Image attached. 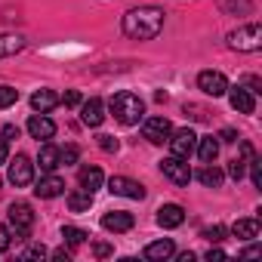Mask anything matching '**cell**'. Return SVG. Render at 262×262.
Listing matches in <instances>:
<instances>
[{
	"mask_svg": "<svg viewBox=\"0 0 262 262\" xmlns=\"http://www.w3.org/2000/svg\"><path fill=\"white\" fill-rule=\"evenodd\" d=\"M86 237H90V234H86L83 228H74V225H65V228H62V241H65L68 247H80V244H86Z\"/></svg>",
	"mask_w": 262,
	"mask_h": 262,
	"instance_id": "obj_26",
	"label": "cell"
},
{
	"mask_svg": "<svg viewBox=\"0 0 262 262\" xmlns=\"http://www.w3.org/2000/svg\"><path fill=\"white\" fill-rule=\"evenodd\" d=\"M77 179H80V188H83V191H90V194H96V191L102 188V182H105V176H102V170H99V167H83Z\"/></svg>",
	"mask_w": 262,
	"mask_h": 262,
	"instance_id": "obj_18",
	"label": "cell"
},
{
	"mask_svg": "<svg viewBox=\"0 0 262 262\" xmlns=\"http://www.w3.org/2000/svg\"><path fill=\"white\" fill-rule=\"evenodd\" d=\"M10 182H13L16 188H25V185L34 182V164H31L25 155H16V161L10 164Z\"/></svg>",
	"mask_w": 262,
	"mask_h": 262,
	"instance_id": "obj_10",
	"label": "cell"
},
{
	"mask_svg": "<svg viewBox=\"0 0 262 262\" xmlns=\"http://www.w3.org/2000/svg\"><path fill=\"white\" fill-rule=\"evenodd\" d=\"M191 259H194V253H191V250H188V253H179V262H191Z\"/></svg>",
	"mask_w": 262,
	"mask_h": 262,
	"instance_id": "obj_43",
	"label": "cell"
},
{
	"mask_svg": "<svg viewBox=\"0 0 262 262\" xmlns=\"http://www.w3.org/2000/svg\"><path fill=\"white\" fill-rule=\"evenodd\" d=\"M247 167H250V179H253V185H256V188H262V161L253 155Z\"/></svg>",
	"mask_w": 262,
	"mask_h": 262,
	"instance_id": "obj_28",
	"label": "cell"
},
{
	"mask_svg": "<svg viewBox=\"0 0 262 262\" xmlns=\"http://www.w3.org/2000/svg\"><path fill=\"white\" fill-rule=\"evenodd\" d=\"M10 225H13L16 237H28L31 228H34V210H31V204L16 201V204L10 207Z\"/></svg>",
	"mask_w": 262,
	"mask_h": 262,
	"instance_id": "obj_4",
	"label": "cell"
},
{
	"mask_svg": "<svg viewBox=\"0 0 262 262\" xmlns=\"http://www.w3.org/2000/svg\"><path fill=\"white\" fill-rule=\"evenodd\" d=\"M161 170H164V176L173 182V185H188L191 182V167H188V161H182V158H164L161 161Z\"/></svg>",
	"mask_w": 262,
	"mask_h": 262,
	"instance_id": "obj_8",
	"label": "cell"
},
{
	"mask_svg": "<svg viewBox=\"0 0 262 262\" xmlns=\"http://www.w3.org/2000/svg\"><path fill=\"white\" fill-rule=\"evenodd\" d=\"M22 47H25L22 37H16V34H4V37H0V59H4V56H16Z\"/></svg>",
	"mask_w": 262,
	"mask_h": 262,
	"instance_id": "obj_24",
	"label": "cell"
},
{
	"mask_svg": "<svg viewBox=\"0 0 262 262\" xmlns=\"http://www.w3.org/2000/svg\"><path fill=\"white\" fill-rule=\"evenodd\" d=\"M90 204H93V194L83 191V188H77V191L68 194V207H71V213H83V210H90Z\"/></svg>",
	"mask_w": 262,
	"mask_h": 262,
	"instance_id": "obj_23",
	"label": "cell"
},
{
	"mask_svg": "<svg viewBox=\"0 0 262 262\" xmlns=\"http://www.w3.org/2000/svg\"><path fill=\"white\" fill-rule=\"evenodd\" d=\"M228 47L237 50V53H256L262 47V28H259V22H250V25L231 31L228 34Z\"/></svg>",
	"mask_w": 262,
	"mask_h": 262,
	"instance_id": "obj_3",
	"label": "cell"
},
{
	"mask_svg": "<svg viewBox=\"0 0 262 262\" xmlns=\"http://www.w3.org/2000/svg\"><path fill=\"white\" fill-rule=\"evenodd\" d=\"M28 133H31V139H43V142H50L53 136H56V123L47 117V114H31V120H28Z\"/></svg>",
	"mask_w": 262,
	"mask_h": 262,
	"instance_id": "obj_12",
	"label": "cell"
},
{
	"mask_svg": "<svg viewBox=\"0 0 262 262\" xmlns=\"http://www.w3.org/2000/svg\"><path fill=\"white\" fill-rule=\"evenodd\" d=\"M133 225H136V219H133V213H126V210H111V213L102 216V228L105 231H114V234L129 231Z\"/></svg>",
	"mask_w": 262,
	"mask_h": 262,
	"instance_id": "obj_11",
	"label": "cell"
},
{
	"mask_svg": "<svg viewBox=\"0 0 262 262\" xmlns=\"http://www.w3.org/2000/svg\"><path fill=\"white\" fill-rule=\"evenodd\" d=\"M59 102H62L65 108H77V105H80V93H77V90H68V93H65Z\"/></svg>",
	"mask_w": 262,
	"mask_h": 262,
	"instance_id": "obj_30",
	"label": "cell"
},
{
	"mask_svg": "<svg viewBox=\"0 0 262 262\" xmlns=\"http://www.w3.org/2000/svg\"><path fill=\"white\" fill-rule=\"evenodd\" d=\"M198 90H201L204 96L219 99V96H225L228 80H225V74H222V71H201V74H198Z\"/></svg>",
	"mask_w": 262,
	"mask_h": 262,
	"instance_id": "obj_9",
	"label": "cell"
},
{
	"mask_svg": "<svg viewBox=\"0 0 262 262\" xmlns=\"http://www.w3.org/2000/svg\"><path fill=\"white\" fill-rule=\"evenodd\" d=\"M80 120L86 123V126H99L102 120H105V105H102V99H86L83 105H80Z\"/></svg>",
	"mask_w": 262,
	"mask_h": 262,
	"instance_id": "obj_14",
	"label": "cell"
},
{
	"mask_svg": "<svg viewBox=\"0 0 262 262\" xmlns=\"http://www.w3.org/2000/svg\"><path fill=\"white\" fill-rule=\"evenodd\" d=\"M34 194L37 198H43V201H50V198H59V194H65V179H59V176H43L40 182H37V188H34Z\"/></svg>",
	"mask_w": 262,
	"mask_h": 262,
	"instance_id": "obj_16",
	"label": "cell"
},
{
	"mask_svg": "<svg viewBox=\"0 0 262 262\" xmlns=\"http://www.w3.org/2000/svg\"><path fill=\"white\" fill-rule=\"evenodd\" d=\"M99 148L111 155V151H117V139L114 136H99Z\"/></svg>",
	"mask_w": 262,
	"mask_h": 262,
	"instance_id": "obj_33",
	"label": "cell"
},
{
	"mask_svg": "<svg viewBox=\"0 0 262 262\" xmlns=\"http://www.w3.org/2000/svg\"><path fill=\"white\" fill-rule=\"evenodd\" d=\"M225 93H228V102H231L234 111H241V114H253V111H256V99H253L250 90H244V86H228Z\"/></svg>",
	"mask_w": 262,
	"mask_h": 262,
	"instance_id": "obj_13",
	"label": "cell"
},
{
	"mask_svg": "<svg viewBox=\"0 0 262 262\" xmlns=\"http://www.w3.org/2000/svg\"><path fill=\"white\" fill-rule=\"evenodd\" d=\"M204 237L216 244V241H222V237H225V228H222V225H213V228H207V231H204Z\"/></svg>",
	"mask_w": 262,
	"mask_h": 262,
	"instance_id": "obj_34",
	"label": "cell"
},
{
	"mask_svg": "<svg viewBox=\"0 0 262 262\" xmlns=\"http://www.w3.org/2000/svg\"><path fill=\"white\" fill-rule=\"evenodd\" d=\"M198 179H201V182H204L207 188H219L225 176H222V170H216V167H210V164H207V167H204V170L198 173Z\"/></svg>",
	"mask_w": 262,
	"mask_h": 262,
	"instance_id": "obj_25",
	"label": "cell"
},
{
	"mask_svg": "<svg viewBox=\"0 0 262 262\" xmlns=\"http://www.w3.org/2000/svg\"><path fill=\"white\" fill-rule=\"evenodd\" d=\"M59 155H62V164H74L80 151H77V145H68V148H65V151H59Z\"/></svg>",
	"mask_w": 262,
	"mask_h": 262,
	"instance_id": "obj_35",
	"label": "cell"
},
{
	"mask_svg": "<svg viewBox=\"0 0 262 262\" xmlns=\"http://www.w3.org/2000/svg\"><path fill=\"white\" fill-rule=\"evenodd\" d=\"M207 259H210V262H213V259H225V253H222V250H213V247H210V250H207Z\"/></svg>",
	"mask_w": 262,
	"mask_h": 262,
	"instance_id": "obj_42",
	"label": "cell"
},
{
	"mask_svg": "<svg viewBox=\"0 0 262 262\" xmlns=\"http://www.w3.org/2000/svg\"><path fill=\"white\" fill-rule=\"evenodd\" d=\"M59 105V96L53 93V90H37L34 96H31V108L37 111V114H47V111H53Z\"/></svg>",
	"mask_w": 262,
	"mask_h": 262,
	"instance_id": "obj_19",
	"label": "cell"
},
{
	"mask_svg": "<svg viewBox=\"0 0 262 262\" xmlns=\"http://www.w3.org/2000/svg\"><path fill=\"white\" fill-rule=\"evenodd\" d=\"M170 151L176 155V158H182V161H188L191 155H194V148H198V136H194V129H176V133H170Z\"/></svg>",
	"mask_w": 262,
	"mask_h": 262,
	"instance_id": "obj_5",
	"label": "cell"
},
{
	"mask_svg": "<svg viewBox=\"0 0 262 262\" xmlns=\"http://www.w3.org/2000/svg\"><path fill=\"white\" fill-rule=\"evenodd\" d=\"M259 253H262V250H259V247H247V250H244V253H241V256H244V259H253V256H259Z\"/></svg>",
	"mask_w": 262,
	"mask_h": 262,
	"instance_id": "obj_41",
	"label": "cell"
},
{
	"mask_svg": "<svg viewBox=\"0 0 262 262\" xmlns=\"http://www.w3.org/2000/svg\"><path fill=\"white\" fill-rule=\"evenodd\" d=\"M123 34L133 37V40H155L164 31V10L161 7H139V10H129L120 22Z\"/></svg>",
	"mask_w": 262,
	"mask_h": 262,
	"instance_id": "obj_1",
	"label": "cell"
},
{
	"mask_svg": "<svg viewBox=\"0 0 262 262\" xmlns=\"http://www.w3.org/2000/svg\"><path fill=\"white\" fill-rule=\"evenodd\" d=\"M244 90H250V93H253V96H256V93H262V80H259V77H253V74H250V77H244Z\"/></svg>",
	"mask_w": 262,
	"mask_h": 262,
	"instance_id": "obj_32",
	"label": "cell"
},
{
	"mask_svg": "<svg viewBox=\"0 0 262 262\" xmlns=\"http://www.w3.org/2000/svg\"><path fill=\"white\" fill-rule=\"evenodd\" d=\"M10 244H13L10 228H7V225H0V253H7V250H10Z\"/></svg>",
	"mask_w": 262,
	"mask_h": 262,
	"instance_id": "obj_31",
	"label": "cell"
},
{
	"mask_svg": "<svg viewBox=\"0 0 262 262\" xmlns=\"http://www.w3.org/2000/svg\"><path fill=\"white\" fill-rule=\"evenodd\" d=\"M111 114H114V120L117 123H123V126H133V123H139L142 120V114H145V102L136 96V93H117V96H111Z\"/></svg>",
	"mask_w": 262,
	"mask_h": 262,
	"instance_id": "obj_2",
	"label": "cell"
},
{
	"mask_svg": "<svg viewBox=\"0 0 262 262\" xmlns=\"http://www.w3.org/2000/svg\"><path fill=\"white\" fill-rule=\"evenodd\" d=\"M194 151H198V158H201L204 164H213V161L219 158V139H216V136H204V139L198 136V148H194Z\"/></svg>",
	"mask_w": 262,
	"mask_h": 262,
	"instance_id": "obj_20",
	"label": "cell"
},
{
	"mask_svg": "<svg viewBox=\"0 0 262 262\" xmlns=\"http://www.w3.org/2000/svg\"><path fill=\"white\" fill-rule=\"evenodd\" d=\"M4 139H19V126L7 123V126H4Z\"/></svg>",
	"mask_w": 262,
	"mask_h": 262,
	"instance_id": "obj_39",
	"label": "cell"
},
{
	"mask_svg": "<svg viewBox=\"0 0 262 262\" xmlns=\"http://www.w3.org/2000/svg\"><path fill=\"white\" fill-rule=\"evenodd\" d=\"M219 142H237V133H234L231 126H225L222 133H219Z\"/></svg>",
	"mask_w": 262,
	"mask_h": 262,
	"instance_id": "obj_38",
	"label": "cell"
},
{
	"mask_svg": "<svg viewBox=\"0 0 262 262\" xmlns=\"http://www.w3.org/2000/svg\"><path fill=\"white\" fill-rule=\"evenodd\" d=\"M16 102H19V90H13V86H0V111L10 108V105H16Z\"/></svg>",
	"mask_w": 262,
	"mask_h": 262,
	"instance_id": "obj_27",
	"label": "cell"
},
{
	"mask_svg": "<svg viewBox=\"0 0 262 262\" xmlns=\"http://www.w3.org/2000/svg\"><path fill=\"white\" fill-rule=\"evenodd\" d=\"M22 256H25V259H40V256H47V247H43V244H37V247H31V250H25Z\"/></svg>",
	"mask_w": 262,
	"mask_h": 262,
	"instance_id": "obj_37",
	"label": "cell"
},
{
	"mask_svg": "<svg viewBox=\"0 0 262 262\" xmlns=\"http://www.w3.org/2000/svg\"><path fill=\"white\" fill-rule=\"evenodd\" d=\"M173 253H176V247H173V241H170V237H161V241H155V244H148V247H145V259H155V262L170 259Z\"/></svg>",
	"mask_w": 262,
	"mask_h": 262,
	"instance_id": "obj_21",
	"label": "cell"
},
{
	"mask_svg": "<svg viewBox=\"0 0 262 262\" xmlns=\"http://www.w3.org/2000/svg\"><path fill=\"white\" fill-rule=\"evenodd\" d=\"M108 191L120 194V198H129V201H142L145 198V185L136 182V179H126V176H111L108 179Z\"/></svg>",
	"mask_w": 262,
	"mask_h": 262,
	"instance_id": "obj_7",
	"label": "cell"
},
{
	"mask_svg": "<svg viewBox=\"0 0 262 262\" xmlns=\"http://www.w3.org/2000/svg\"><path fill=\"white\" fill-rule=\"evenodd\" d=\"M37 164H40L43 173H56V170L62 167V155H59V148L50 145V142H43V145H40V155H37Z\"/></svg>",
	"mask_w": 262,
	"mask_h": 262,
	"instance_id": "obj_17",
	"label": "cell"
},
{
	"mask_svg": "<svg viewBox=\"0 0 262 262\" xmlns=\"http://www.w3.org/2000/svg\"><path fill=\"white\" fill-rule=\"evenodd\" d=\"M182 222H185V210L179 204H164L158 210V225L161 228H179Z\"/></svg>",
	"mask_w": 262,
	"mask_h": 262,
	"instance_id": "obj_15",
	"label": "cell"
},
{
	"mask_svg": "<svg viewBox=\"0 0 262 262\" xmlns=\"http://www.w3.org/2000/svg\"><path fill=\"white\" fill-rule=\"evenodd\" d=\"M7 158H10V145H7L4 136H0V164H7Z\"/></svg>",
	"mask_w": 262,
	"mask_h": 262,
	"instance_id": "obj_40",
	"label": "cell"
},
{
	"mask_svg": "<svg viewBox=\"0 0 262 262\" xmlns=\"http://www.w3.org/2000/svg\"><path fill=\"white\" fill-rule=\"evenodd\" d=\"M231 234H234L237 241H253V237H259V219H237V222L231 225Z\"/></svg>",
	"mask_w": 262,
	"mask_h": 262,
	"instance_id": "obj_22",
	"label": "cell"
},
{
	"mask_svg": "<svg viewBox=\"0 0 262 262\" xmlns=\"http://www.w3.org/2000/svg\"><path fill=\"white\" fill-rule=\"evenodd\" d=\"M170 133H173V123L167 117H145V123H142V136L151 145H164L170 139Z\"/></svg>",
	"mask_w": 262,
	"mask_h": 262,
	"instance_id": "obj_6",
	"label": "cell"
},
{
	"mask_svg": "<svg viewBox=\"0 0 262 262\" xmlns=\"http://www.w3.org/2000/svg\"><path fill=\"white\" fill-rule=\"evenodd\" d=\"M244 173H247V161H241V158H234V161L228 164V176H231L234 182H241V179H244Z\"/></svg>",
	"mask_w": 262,
	"mask_h": 262,
	"instance_id": "obj_29",
	"label": "cell"
},
{
	"mask_svg": "<svg viewBox=\"0 0 262 262\" xmlns=\"http://www.w3.org/2000/svg\"><path fill=\"white\" fill-rule=\"evenodd\" d=\"M93 253H96L99 259H105V256H111V244H105V241H96V244H93Z\"/></svg>",
	"mask_w": 262,
	"mask_h": 262,
	"instance_id": "obj_36",
	"label": "cell"
}]
</instances>
